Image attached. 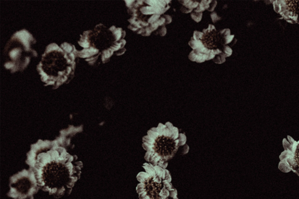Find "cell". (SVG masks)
<instances>
[{
	"instance_id": "obj_1",
	"label": "cell",
	"mask_w": 299,
	"mask_h": 199,
	"mask_svg": "<svg viewBox=\"0 0 299 199\" xmlns=\"http://www.w3.org/2000/svg\"><path fill=\"white\" fill-rule=\"evenodd\" d=\"M64 146L57 139L39 140L27 154L26 163L34 172L40 189L57 199L71 193L83 167L77 157L70 154Z\"/></svg>"
},
{
	"instance_id": "obj_2",
	"label": "cell",
	"mask_w": 299,
	"mask_h": 199,
	"mask_svg": "<svg viewBox=\"0 0 299 199\" xmlns=\"http://www.w3.org/2000/svg\"><path fill=\"white\" fill-rule=\"evenodd\" d=\"M77 56L78 51L73 45L64 43L59 47L55 43L50 44L37 67L42 82L54 88L68 83L74 76Z\"/></svg>"
},
{
	"instance_id": "obj_3",
	"label": "cell",
	"mask_w": 299,
	"mask_h": 199,
	"mask_svg": "<svg viewBox=\"0 0 299 199\" xmlns=\"http://www.w3.org/2000/svg\"><path fill=\"white\" fill-rule=\"evenodd\" d=\"M154 168L150 174L141 172L137 176L139 199H178L177 191L171 183L170 172L159 165Z\"/></svg>"
},
{
	"instance_id": "obj_4",
	"label": "cell",
	"mask_w": 299,
	"mask_h": 199,
	"mask_svg": "<svg viewBox=\"0 0 299 199\" xmlns=\"http://www.w3.org/2000/svg\"><path fill=\"white\" fill-rule=\"evenodd\" d=\"M35 40L32 34L22 30L15 33L4 50L5 62L4 66L11 72L22 71L29 63L31 58L36 56V52L32 48Z\"/></svg>"
},
{
	"instance_id": "obj_5",
	"label": "cell",
	"mask_w": 299,
	"mask_h": 199,
	"mask_svg": "<svg viewBox=\"0 0 299 199\" xmlns=\"http://www.w3.org/2000/svg\"><path fill=\"white\" fill-rule=\"evenodd\" d=\"M8 196L13 199H34L40 188L32 169H24L9 179Z\"/></svg>"
},
{
	"instance_id": "obj_6",
	"label": "cell",
	"mask_w": 299,
	"mask_h": 199,
	"mask_svg": "<svg viewBox=\"0 0 299 199\" xmlns=\"http://www.w3.org/2000/svg\"><path fill=\"white\" fill-rule=\"evenodd\" d=\"M291 169L293 172L299 176V141L293 152V162Z\"/></svg>"
},
{
	"instance_id": "obj_7",
	"label": "cell",
	"mask_w": 299,
	"mask_h": 199,
	"mask_svg": "<svg viewBox=\"0 0 299 199\" xmlns=\"http://www.w3.org/2000/svg\"><path fill=\"white\" fill-rule=\"evenodd\" d=\"M189 44L194 50H197L204 47L201 40H195L193 38H192L191 40L189 42Z\"/></svg>"
},
{
	"instance_id": "obj_8",
	"label": "cell",
	"mask_w": 299,
	"mask_h": 199,
	"mask_svg": "<svg viewBox=\"0 0 299 199\" xmlns=\"http://www.w3.org/2000/svg\"><path fill=\"white\" fill-rule=\"evenodd\" d=\"M213 61L217 63V64H222L225 62V56L223 54V53H221L218 54L216 58H214Z\"/></svg>"
},
{
	"instance_id": "obj_9",
	"label": "cell",
	"mask_w": 299,
	"mask_h": 199,
	"mask_svg": "<svg viewBox=\"0 0 299 199\" xmlns=\"http://www.w3.org/2000/svg\"><path fill=\"white\" fill-rule=\"evenodd\" d=\"M191 16L194 21H196V22H199L202 19V13H199V12L192 13L191 14Z\"/></svg>"
},
{
	"instance_id": "obj_10",
	"label": "cell",
	"mask_w": 299,
	"mask_h": 199,
	"mask_svg": "<svg viewBox=\"0 0 299 199\" xmlns=\"http://www.w3.org/2000/svg\"><path fill=\"white\" fill-rule=\"evenodd\" d=\"M179 145L180 146H184L185 143H186V137L185 135L183 133H179Z\"/></svg>"
},
{
	"instance_id": "obj_11",
	"label": "cell",
	"mask_w": 299,
	"mask_h": 199,
	"mask_svg": "<svg viewBox=\"0 0 299 199\" xmlns=\"http://www.w3.org/2000/svg\"><path fill=\"white\" fill-rule=\"evenodd\" d=\"M203 37V33L202 32H198V31H194V36L193 39L195 40H200L202 39Z\"/></svg>"
},
{
	"instance_id": "obj_12",
	"label": "cell",
	"mask_w": 299,
	"mask_h": 199,
	"mask_svg": "<svg viewBox=\"0 0 299 199\" xmlns=\"http://www.w3.org/2000/svg\"><path fill=\"white\" fill-rule=\"evenodd\" d=\"M232 54V50L228 46H226L224 49V53L223 54L226 56H231Z\"/></svg>"
},
{
	"instance_id": "obj_13",
	"label": "cell",
	"mask_w": 299,
	"mask_h": 199,
	"mask_svg": "<svg viewBox=\"0 0 299 199\" xmlns=\"http://www.w3.org/2000/svg\"><path fill=\"white\" fill-rule=\"evenodd\" d=\"M211 19H212V21L214 23H215L216 21H218V20L220 19V18L218 17L216 13V12H213L211 14Z\"/></svg>"
},
{
	"instance_id": "obj_14",
	"label": "cell",
	"mask_w": 299,
	"mask_h": 199,
	"mask_svg": "<svg viewBox=\"0 0 299 199\" xmlns=\"http://www.w3.org/2000/svg\"><path fill=\"white\" fill-rule=\"evenodd\" d=\"M234 38V35H232V36H227L226 37H225L224 39V41H225V44H228V43H230L231 42V41L233 40V39Z\"/></svg>"
},
{
	"instance_id": "obj_15",
	"label": "cell",
	"mask_w": 299,
	"mask_h": 199,
	"mask_svg": "<svg viewBox=\"0 0 299 199\" xmlns=\"http://www.w3.org/2000/svg\"><path fill=\"white\" fill-rule=\"evenodd\" d=\"M166 33H167V29L165 27V26H163L161 29L160 30V31H159V32L158 33H160L161 36H164L166 34Z\"/></svg>"
},
{
	"instance_id": "obj_16",
	"label": "cell",
	"mask_w": 299,
	"mask_h": 199,
	"mask_svg": "<svg viewBox=\"0 0 299 199\" xmlns=\"http://www.w3.org/2000/svg\"><path fill=\"white\" fill-rule=\"evenodd\" d=\"M165 19H167V21H166V22H166V24H170V23L171 22L172 19H171V16H168V15H166V16H165Z\"/></svg>"
}]
</instances>
